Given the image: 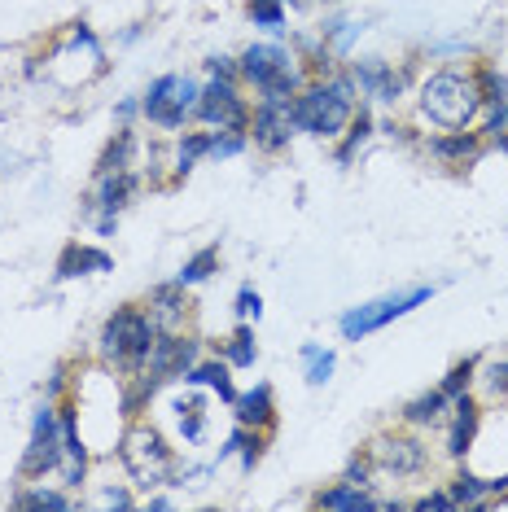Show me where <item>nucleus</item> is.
Masks as SVG:
<instances>
[{"instance_id": "nucleus-1", "label": "nucleus", "mask_w": 508, "mask_h": 512, "mask_svg": "<svg viewBox=\"0 0 508 512\" xmlns=\"http://www.w3.org/2000/svg\"><path fill=\"white\" fill-rule=\"evenodd\" d=\"M355 101H360V88H355L351 75H325V79H311L303 84V92L290 101V119L294 132L307 136H338L355 114Z\"/></svg>"}, {"instance_id": "nucleus-2", "label": "nucleus", "mask_w": 508, "mask_h": 512, "mask_svg": "<svg viewBox=\"0 0 508 512\" xmlns=\"http://www.w3.org/2000/svg\"><path fill=\"white\" fill-rule=\"evenodd\" d=\"M421 114L434 127H443V132H452V127H469L482 114L478 79H473L469 71H456V66L434 71L421 84Z\"/></svg>"}, {"instance_id": "nucleus-3", "label": "nucleus", "mask_w": 508, "mask_h": 512, "mask_svg": "<svg viewBox=\"0 0 508 512\" xmlns=\"http://www.w3.org/2000/svg\"><path fill=\"white\" fill-rule=\"evenodd\" d=\"M119 460L127 477H132L141 491H158V486H176L180 477V460H176V447L158 434L154 425H132L119 442Z\"/></svg>"}, {"instance_id": "nucleus-4", "label": "nucleus", "mask_w": 508, "mask_h": 512, "mask_svg": "<svg viewBox=\"0 0 508 512\" xmlns=\"http://www.w3.org/2000/svg\"><path fill=\"white\" fill-rule=\"evenodd\" d=\"M154 337H158V324L149 320V311L145 307H119L114 316L101 324V355L110 359V364H119V368H145V355H149V346H154Z\"/></svg>"}, {"instance_id": "nucleus-5", "label": "nucleus", "mask_w": 508, "mask_h": 512, "mask_svg": "<svg viewBox=\"0 0 508 512\" xmlns=\"http://www.w3.org/2000/svg\"><path fill=\"white\" fill-rule=\"evenodd\" d=\"M430 298H434V285H412V289H399V294L373 298V302H364V307H351V311H346V316L338 320V329H342L346 342H364L368 333L386 329L390 320L408 316V311H417L421 302H430Z\"/></svg>"}, {"instance_id": "nucleus-6", "label": "nucleus", "mask_w": 508, "mask_h": 512, "mask_svg": "<svg viewBox=\"0 0 508 512\" xmlns=\"http://www.w3.org/2000/svg\"><path fill=\"white\" fill-rule=\"evenodd\" d=\"M198 97H202V88L193 84L189 75H163V79H154L149 92L141 97V114L154 127H163V132H176V127H184V119L198 110Z\"/></svg>"}, {"instance_id": "nucleus-7", "label": "nucleus", "mask_w": 508, "mask_h": 512, "mask_svg": "<svg viewBox=\"0 0 508 512\" xmlns=\"http://www.w3.org/2000/svg\"><path fill=\"white\" fill-rule=\"evenodd\" d=\"M193 114H198L211 132H250V106H246V97H241L237 79L211 75V84L202 88Z\"/></svg>"}, {"instance_id": "nucleus-8", "label": "nucleus", "mask_w": 508, "mask_h": 512, "mask_svg": "<svg viewBox=\"0 0 508 512\" xmlns=\"http://www.w3.org/2000/svg\"><path fill=\"white\" fill-rule=\"evenodd\" d=\"M57 460H62V416H57L53 399H44L36 407V421H31L27 451H22V477L57 473Z\"/></svg>"}, {"instance_id": "nucleus-9", "label": "nucleus", "mask_w": 508, "mask_h": 512, "mask_svg": "<svg viewBox=\"0 0 508 512\" xmlns=\"http://www.w3.org/2000/svg\"><path fill=\"white\" fill-rule=\"evenodd\" d=\"M368 460L390 477H421L430 469V447L417 434H381L368 442Z\"/></svg>"}, {"instance_id": "nucleus-10", "label": "nucleus", "mask_w": 508, "mask_h": 512, "mask_svg": "<svg viewBox=\"0 0 508 512\" xmlns=\"http://www.w3.org/2000/svg\"><path fill=\"white\" fill-rule=\"evenodd\" d=\"M198 351H202L198 337L158 333L154 346H149V355H145V372H154V377H163V381H180L184 372L198 364Z\"/></svg>"}, {"instance_id": "nucleus-11", "label": "nucleus", "mask_w": 508, "mask_h": 512, "mask_svg": "<svg viewBox=\"0 0 508 512\" xmlns=\"http://www.w3.org/2000/svg\"><path fill=\"white\" fill-rule=\"evenodd\" d=\"M145 311L149 320L158 324V333H180L184 324L193 320V302H189V289L180 281H167V285H154L145 298Z\"/></svg>"}, {"instance_id": "nucleus-12", "label": "nucleus", "mask_w": 508, "mask_h": 512, "mask_svg": "<svg viewBox=\"0 0 508 512\" xmlns=\"http://www.w3.org/2000/svg\"><path fill=\"white\" fill-rule=\"evenodd\" d=\"M136 189H141L136 171H110V176H97L84 206H88V215H97V219H119V211L136 197Z\"/></svg>"}, {"instance_id": "nucleus-13", "label": "nucleus", "mask_w": 508, "mask_h": 512, "mask_svg": "<svg viewBox=\"0 0 508 512\" xmlns=\"http://www.w3.org/2000/svg\"><path fill=\"white\" fill-rule=\"evenodd\" d=\"M355 88L364 92V97H373L377 106H395L403 97V75L395 71L390 62H381V57H368V62H355Z\"/></svg>"}, {"instance_id": "nucleus-14", "label": "nucleus", "mask_w": 508, "mask_h": 512, "mask_svg": "<svg viewBox=\"0 0 508 512\" xmlns=\"http://www.w3.org/2000/svg\"><path fill=\"white\" fill-rule=\"evenodd\" d=\"M294 136V119H290V106H268V101H259L250 114V141L259 149H268V154H276V149H285Z\"/></svg>"}, {"instance_id": "nucleus-15", "label": "nucleus", "mask_w": 508, "mask_h": 512, "mask_svg": "<svg viewBox=\"0 0 508 512\" xmlns=\"http://www.w3.org/2000/svg\"><path fill=\"white\" fill-rule=\"evenodd\" d=\"M478 425H482V412L478 403H473V394H456L452 399V429H447V456L465 460V451L473 447V438H478Z\"/></svg>"}, {"instance_id": "nucleus-16", "label": "nucleus", "mask_w": 508, "mask_h": 512, "mask_svg": "<svg viewBox=\"0 0 508 512\" xmlns=\"http://www.w3.org/2000/svg\"><path fill=\"white\" fill-rule=\"evenodd\" d=\"M290 62H294V57L285 53L281 44H250V49L237 57V75L246 79V84L259 88V84H268V79L281 71V66H290Z\"/></svg>"}, {"instance_id": "nucleus-17", "label": "nucleus", "mask_w": 508, "mask_h": 512, "mask_svg": "<svg viewBox=\"0 0 508 512\" xmlns=\"http://www.w3.org/2000/svg\"><path fill=\"white\" fill-rule=\"evenodd\" d=\"M430 154L443 162V167H465L482 154V136L469 132V127H452V132H438L430 141Z\"/></svg>"}, {"instance_id": "nucleus-18", "label": "nucleus", "mask_w": 508, "mask_h": 512, "mask_svg": "<svg viewBox=\"0 0 508 512\" xmlns=\"http://www.w3.org/2000/svg\"><path fill=\"white\" fill-rule=\"evenodd\" d=\"M233 412H237V425H246V429H263V434H268V429L276 425V399H272V386H268V381H259L254 390L237 394Z\"/></svg>"}, {"instance_id": "nucleus-19", "label": "nucleus", "mask_w": 508, "mask_h": 512, "mask_svg": "<svg viewBox=\"0 0 508 512\" xmlns=\"http://www.w3.org/2000/svg\"><path fill=\"white\" fill-rule=\"evenodd\" d=\"M110 254L101 246H84V241H71L57 259V281H71V276H88V272H110Z\"/></svg>"}, {"instance_id": "nucleus-20", "label": "nucleus", "mask_w": 508, "mask_h": 512, "mask_svg": "<svg viewBox=\"0 0 508 512\" xmlns=\"http://www.w3.org/2000/svg\"><path fill=\"white\" fill-rule=\"evenodd\" d=\"M171 416H176V434L184 447H198L202 434H206V403L198 394H184V399L171 403Z\"/></svg>"}, {"instance_id": "nucleus-21", "label": "nucleus", "mask_w": 508, "mask_h": 512, "mask_svg": "<svg viewBox=\"0 0 508 512\" xmlns=\"http://www.w3.org/2000/svg\"><path fill=\"white\" fill-rule=\"evenodd\" d=\"M184 386H211L215 394H219V399H224L228 407H233L237 403V386H233V364H228V359H224V364H193L189 372H184Z\"/></svg>"}, {"instance_id": "nucleus-22", "label": "nucleus", "mask_w": 508, "mask_h": 512, "mask_svg": "<svg viewBox=\"0 0 508 512\" xmlns=\"http://www.w3.org/2000/svg\"><path fill=\"white\" fill-rule=\"evenodd\" d=\"M316 508H333V512H368V508H381L364 486H351V482H338L329 491L316 495Z\"/></svg>"}, {"instance_id": "nucleus-23", "label": "nucleus", "mask_w": 508, "mask_h": 512, "mask_svg": "<svg viewBox=\"0 0 508 512\" xmlns=\"http://www.w3.org/2000/svg\"><path fill=\"white\" fill-rule=\"evenodd\" d=\"M136 132H127V127H119L114 132V141L101 149V158H97V176H110V171H132L136 167Z\"/></svg>"}, {"instance_id": "nucleus-24", "label": "nucleus", "mask_w": 508, "mask_h": 512, "mask_svg": "<svg viewBox=\"0 0 508 512\" xmlns=\"http://www.w3.org/2000/svg\"><path fill=\"white\" fill-rule=\"evenodd\" d=\"M303 92V75H298V66H281L268 84H259V101H268V106H290V101Z\"/></svg>"}, {"instance_id": "nucleus-25", "label": "nucleus", "mask_w": 508, "mask_h": 512, "mask_svg": "<svg viewBox=\"0 0 508 512\" xmlns=\"http://www.w3.org/2000/svg\"><path fill=\"white\" fill-rule=\"evenodd\" d=\"M452 407V399H447L443 390H430L421 394V399H412L408 407H403V421H408L412 429H425V425H438L443 421V412Z\"/></svg>"}, {"instance_id": "nucleus-26", "label": "nucleus", "mask_w": 508, "mask_h": 512, "mask_svg": "<svg viewBox=\"0 0 508 512\" xmlns=\"http://www.w3.org/2000/svg\"><path fill=\"white\" fill-rule=\"evenodd\" d=\"M219 272V246H202L193 259H184V267L176 272V281L184 289H193V285H202V281H211V276Z\"/></svg>"}, {"instance_id": "nucleus-27", "label": "nucleus", "mask_w": 508, "mask_h": 512, "mask_svg": "<svg viewBox=\"0 0 508 512\" xmlns=\"http://www.w3.org/2000/svg\"><path fill=\"white\" fill-rule=\"evenodd\" d=\"M206 154H211V132H184L176 145V180L189 176Z\"/></svg>"}, {"instance_id": "nucleus-28", "label": "nucleus", "mask_w": 508, "mask_h": 512, "mask_svg": "<svg viewBox=\"0 0 508 512\" xmlns=\"http://www.w3.org/2000/svg\"><path fill=\"white\" fill-rule=\"evenodd\" d=\"M224 359L233 368H254V359H259V346H254V329H250L246 320H241L237 329H233V337L224 342Z\"/></svg>"}, {"instance_id": "nucleus-29", "label": "nucleus", "mask_w": 508, "mask_h": 512, "mask_svg": "<svg viewBox=\"0 0 508 512\" xmlns=\"http://www.w3.org/2000/svg\"><path fill=\"white\" fill-rule=\"evenodd\" d=\"M447 491H452V499H456V508H478V504H487L491 499V482H482L478 473H460L452 486H447Z\"/></svg>"}, {"instance_id": "nucleus-30", "label": "nucleus", "mask_w": 508, "mask_h": 512, "mask_svg": "<svg viewBox=\"0 0 508 512\" xmlns=\"http://www.w3.org/2000/svg\"><path fill=\"white\" fill-rule=\"evenodd\" d=\"M342 132H346V141L338 145V162H351V154H355V149H360V145L368 141V136H373V114H368L364 106H355L351 123H346Z\"/></svg>"}, {"instance_id": "nucleus-31", "label": "nucleus", "mask_w": 508, "mask_h": 512, "mask_svg": "<svg viewBox=\"0 0 508 512\" xmlns=\"http://www.w3.org/2000/svg\"><path fill=\"white\" fill-rule=\"evenodd\" d=\"M333 351H325V346H316V342H307L303 346V377H307V386H325V381L333 377Z\"/></svg>"}, {"instance_id": "nucleus-32", "label": "nucleus", "mask_w": 508, "mask_h": 512, "mask_svg": "<svg viewBox=\"0 0 508 512\" xmlns=\"http://www.w3.org/2000/svg\"><path fill=\"white\" fill-rule=\"evenodd\" d=\"M473 79H478L482 106H504V101H508V79H504L500 71H495V66H482V71L473 75Z\"/></svg>"}, {"instance_id": "nucleus-33", "label": "nucleus", "mask_w": 508, "mask_h": 512, "mask_svg": "<svg viewBox=\"0 0 508 512\" xmlns=\"http://www.w3.org/2000/svg\"><path fill=\"white\" fill-rule=\"evenodd\" d=\"M18 508H75V499L66 491H49V486H31V491L18 495Z\"/></svg>"}, {"instance_id": "nucleus-34", "label": "nucleus", "mask_w": 508, "mask_h": 512, "mask_svg": "<svg viewBox=\"0 0 508 512\" xmlns=\"http://www.w3.org/2000/svg\"><path fill=\"white\" fill-rule=\"evenodd\" d=\"M478 372H482V377H478L482 390H487L491 399H504L508 403V359H491L487 368L478 364Z\"/></svg>"}, {"instance_id": "nucleus-35", "label": "nucleus", "mask_w": 508, "mask_h": 512, "mask_svg": "<svg viewBox=\"0 0 508 512\" xmlns=\"http://www.w3.org/2000/svg\"><path fill=\"white\" fill-rule=\"evenodd\" d=\"M250 22L272 36H285V0H272V5H254L250 9Z\"/></svg>"}, {"instance_id": "nucleus-36", "label": "nucleus", "mask_w": 508, "mask_h": 512, "mask_svg": "<svg viewBox=\"0 0 508 512\" xmlns=\"http://www.w3.org/2000/svg\"><path fill=\"white\" fill-rule=\"evenodd\" d=\"M250 145V132H211V154L206 158H237L246 154Z\"/></svg>"}, {"instance_id": "nucleus-37", "label": "nucleus", "mask_w": 508, "mask_h": 512, "mask_svg": "<svg viewBox=\"0 0 508 512\" xmlns=\"http://www.w3.org/2000/svg\"><path fill=\"white\" fill-rule=\"evenodd\" d=\"M478 364H482V359H465V364H456L452 372H447V381H443V386H438V390H443L447 399H456V394H465V390L473 386V377H478Z\"/></svg>"}, {"instance_id": "nucleus-38", "label": "nucleus", "mask_w": 508, "mask_h": 512, "mask_svg": "<svg viewBox=\"0 0 508 512\" xmlns=\"http://www.w3.org/2000/svg\"><path fill=\"white\" fill-rule=\"evenodd\" d=\"M263 447H268V438H263V429H250V434H246V442H241V451H237V456H241V469H254V464H259L263 460Z\"/></svg>"}, {"instance_id": "nucleus-39", "label": "nucleus", "mask_w": 508, "mask_h": 512, "mask_svg": "<svg viewBox=\"0 0 508 512\" xmlns=\"http://www.w3.org/2000/svg\"><path fill=\"white\" fill-rule=\"evenodd\" d=\"M237 320H259V311H263V298H259V289L254 285H241L237 289Z\"/></svg>"}, {"instance_id": "nucleus-40", "label": "nucleus", "mask_w": 508, "mask_h": 512, "mask_svg": "<svg viewBox=\"0 0 508 512\" xmlns=\"http://www.w3.org/2000/svg\"><path fill=\"white\" fill-rule=\"evenodd\" d=\"M452 508H456L452 491H434V495H425V499L412 504V512H452Z\"/></svg>"}, {"instance_id": "nucleus-41", "label": "nucleus", "mask_w": 508, "mask_h": 512, "mask_svg": "<svg viewBox=\"0 0 508 512\" xmlns=\"http://www.w3.org/2000/svg\"><path fill=\"white\" fill-rule=\"evenodd\" d=\"M368 473H373V460H368V456H355L351 464H346L342 482H351V486H364V491H368Z\"/></svg>"}, {"instance_id": "nucleus-42", "label": "nucleus", "mask_w": 508, "mask_h": 512, "mask_svg": "<svg viewBox=\"0 0 508 512\" xmlns=\"http://www.w3.org/2000/svg\"><path fill=\"white\" fill-rule=\"evenodd\" d=\"M206 71L219 75V79H241L237 75V57H211V62H206Z\"/></svg>"}, {"instance_id": "nucleus-43", "label": "nucleus", "mask_w": 508, "mask_h": 512, "mask_svg": "<svg viewBox=\"0 0 508 512\" xmlns=\"http://www.w3.org/2000/svg\"><path fill=\"white\" fill-rule=\"evenodd\" d=\"M246 434H250V429H246V425H237V429H233V434H228V438H224V447H219V460L237 456V451H241V442H246Z\"/></svg>"}, {"instance_id": "nucleus-44", "label": "nucleus", "mask_w": 508, "mask_h": 512, "mask_svg": "<svg viewBox=\"0 0 508 512\" xmlns=\"http://www.w3.org/2000/svg\"><path fill=\"white\" fill-rule=\"evenodd\" d=\"M101 504H106V508H132V495L114 486V491H106V495H101Z\"/></svg>"}, {"instance_id": "nucleus-45", "label": "nucleus", "mask_w": 508, "mask_h": 512, "mask_svg": "<svg viewBox=\"0 0 508 512\" xmlns=\"http://www.w3.org/2000/svg\"><path fill=\"white\" fill-rule=\"evenodd\" d=\"M136 114H141V101H136V97L119 101V119H123V123H127V119H136Z\"/></svg>"}, {"instance_id": "nucleus-46", "label": "nucleus", "mask_w": 508, "mask_h": 512, "mask_svg": "<svg viewBox=\"0 0 508 512\" xmlns=\"http://www.w3.org/2000/svg\"><path fill=\"white\" fill-rule=\"evenodd\" d=\"M62 390H66V368H57V372H53V386H49V394L57 399V394H62Z\"/></svg>"}, {"instance_id": "nucleus-47", "label": "nucleus", "mask_w": 508, "mask_h": 512, "mask_svg": "<svg viewBox=\"0 0 508 512\" xmlns=\"http://www.w3.org/2000/svg\"><path fill=\"white\" fill-rule=\"evenodd\" d=\"M167 508H171L167 495H149V512H167Z\"/></svg>"}, {"instance_id": "nucleus-48", "label": "nucleus", "mask_w": 508, "mask_h": 512, "mask_svg": "<svg viewBox=\"0 0 508 512\" xmlns=\"http://www.w3.org/2000/svg\"><path fill=\"white\" fill-rule=\"evenodd\" d=\"M491 495H508V473H504V477H495V482H491Z\"/></svg>"}, {"instance_id": "nucleus-49", "label": "nucleus", "mask_w": 508, "mask_h": 512, "mask_svg": "<svg viewBox=\"0 0 508 512\" xmlns=\"http://www.w3.org/2000/svg\"><path fill=\"white\" fill-rule=\"evenodd\" d=\"M285 5H298V0H285Z\"/></svg>"}]
</instances>
